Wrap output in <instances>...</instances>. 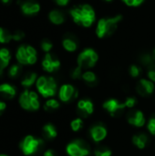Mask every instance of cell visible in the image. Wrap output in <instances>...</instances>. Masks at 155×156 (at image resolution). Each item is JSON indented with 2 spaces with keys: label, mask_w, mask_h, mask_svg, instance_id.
<instances>
[{
  "label": "cell",
  "mask_w": 155,
  "mask_h": 156,
  "mask_svg": "<svg viewBox=\"0 0 155 156\" xmlns=\"http://www.w3.org/2000/svg\"><path fill=\"white\" fill-rule=\"evenodd\" d=\"M69 15L72 21L82 27H90L96 21V12L89 4H81L71 7Z\"/></svg>",
  "instance_id": "1"
},
{
  "label": "cell",
  "mask_w": 155,
  "mask_h": 156,
  "mask_svg": "<svg viewBox=\"0 0 155 156\" xmlns=\"http://www.w3.org/2000/svg\"><path fill=\"white\" fill-rule=\"evenodd\" d=\"M122 20V15H116L109 17L100 18L96 25L95 33L99 38H106L111 37L118 29L119 24Z\"/></svg>",
  "instance_id": "2"
},
{
  "label": "cell",
  "mask_w": 155,
  "mask_h": 156,
  "mask_svg": "<svg viewBox=\"0 0 155 156\" xmlns=\"http://www.w3.org/2000/svg\"><path fill=\"white\" fill-rule=\"evenodd\" d=\"M16 58L21 65H33L37 60V52L30 45H21L16 50Z\"/></svg>",
  "instance_id": "3"
},
{
  "label": "cell",
  "mask_w": 155,
  "mask_h": 156,
  "mask_svg": "<svg viewBox=\"0 0 155 156\" xmlns=\"http://www.w3.org/2000/svg\"><path fill=\"white\" fill-rule=\"evenodd\" d=\"M36 86H37L38 92L44 98L53 97L56 94L57 88H58L55 79L52 77H47V76L39 77L37 80Z\"/></svg>",
  "instance_id": "4"
},
{
  "label": "cell",
  "mask_w": 155,
  "mask_h": 156,
  "mask_svg": "<svg viewBox=\"0 0 155 156\" xmlns=\"http://www.w3.org/2000/svg\"><path fill=\"white\" fill-rule=\"evenodd\" d=\"M99 60V54L91 48H84L77 58V64L82 69L93 68Z\"/></svg>",
  "instance_id": "5"
},
{
  "label": "cell",
  "mask_w": 155,
  "mask_h": 156,
  "mask_svg": "<svg viewBox=\"0 0 155 156\" xmlns=\"http://www.w3.org/2000/svg\"><path fill=\"white\" fill-rule=\"evenodd\" d=\"M19 147L25 155H32L40 151L43 147V141L34 136L28 135L23 139Z\"/></svg>",
  "instance_id": "6"
},
{
  "label": "cell",
  "mask_w": 155,
  "mask_h": 156,
  "mask_svg": "<svg viewBox=\"0 0 155 156\" xmlns=\"http://www.w3.org/2000/svg\"><path fill=\"white\" fill-rule=\"evenodd\" d=\"M19 104L24 110L30 112L38 110L40 106L37 94L35 91H30L27 90L21 93L19 97Z\"/></svg>",
  "instance_id": "7"
},
{
  "label": "cell",
  "mask_w": 155,
  "mask_h": 156,
  "mask_svg": "<svg viewBox=\"0 0 155 156\" xmlns=\"http://www.w3.org/2000/svg\"><path fill=\"white\" fill-rule=\"evenodd\" d=\"M69 156H88L90 154V146L83 140H75L69 143L66 147Z\"/></svg>",
  "instance_id": "8"
},
{
  "label": "cell",
  "mask_w": 155,
  "mask_h": 156,
  "mask_svg": "<svg viewBox=\"0 0 155 156\" xmlns=\"http://www.w3.org/2000/svg\"><path fill=\"white\" fill-rule=\"evenodd\" d=\"M42 68L45 71L48 73H53L60 68L59 59L52 53H46L42 60Z\"/></svg>",
  "instance_id": "9"
},
{
  "label": "cell",
  "mask_w": 155,
  "mask_h": 156,
  "mask_svg": "<svg viewBox=\"0 0 155 156\" xmlns=\"http://www.w3.org/2000/svg\"><path fill=\"white\" fill-rule=\"evenodd\" d=\"M79 41L77 36L71 32H67L62 38V47L68 52H75L79 48Z\"/></svg>",
  "instance_id": "10"
},
{
  "label": "cell",
  "mask_w": 155,
  "mask_h": 156,
  "mask_svg": "<svg viewBox=\"0 0 155 156\" xmlns=\"http://www.w3.org/2000/svg\"><path fill=\"white\" fill-rule=\"evenodd\" d=\"M78 96V91L71 84H63L58 90L59 100L63 102H69L73 98L75 99Z\"/></svg>",
  "instance_id": "11"
},
{
  "label": "cell",
  "mask_w": 155,
  "mask_h": 156,
  "mask_svg": "<svg viewBox=\"0 0 155 156\" xmlns=\"http://www.w3.org/2000/svg\"><path fill=\"white\" fill-rule=\"evenodd\" d=\"M103 108L112 116H116L121 113L125 108V103H122L115 99H110L103 103Z\"/></svg>",
  "instance_id": "12"
},
{
  "label": "cell",
  "mask_w": 155,
  "mask_h": 156,
  "mask_svg": "<svg viewBox=\"0 0 155 156\" xmlns=\"http://www.w3.org/2000/svg\"><path fill=\"white\" fill-rule=\"evenodd\" d=\"M21 11L26 16H34L40 11V5L36 0H26L20 4Z\"/></svg>",
  "instance_id": "13"
},
{
  "label": "cell",
  "mask_w": 155,
  "mask_h": 156,
  "mask_svg": "<svg viewBox=\"0 0 155 156\" xmlns=\"http://www.w3.org/2000/svg\"><path fill=\"white\" fill-rule=\"evenodd\" d=\"M108 134L107 129L101 124H96L90 129V135L93 142L100 143L103 141Z\"/></svg>",
  "instance_id": "14"
},
{
  "label": "cell",
  "mask_w": 155,
  "mask_h": 156,
  "mask_svg": "<svg viewBox=\"0 0 155 156\" xmlns=\"http://www.w3.org/2000/svg\"><path fill=\"white\" fill-rule=\"evenodd\" d=\"M79 114L81 118H86L89 115L92 114L94 112V105L90 100H80L77 105Z\"/></svg>",
  "instance_id": "15"
},
{
  "label": "cell",
  "mask_w": 155,
  "mask_h": 156,
  "mask_svg": "<svg viewBox=\"0 0 155 156\" xmlns=\"http://www.w3.org/2000/svg\"><path fill=\"white\" fill-rule=\"evenodd\" d=\"M154 82H153L149 79H141L137 85V90L142 96H147L152 94L154 91Z\"/></svg>",
  "instance_id": "16"
},
{
  "label": "cell",
  "mask_w": 155,
  "mask_h": 156,
  "mask_svg": "<svg viewBox=\"0 0 155 156\" xmlns=\"http://www.w3.org/2000/svg\"><path fill=\"white\" fill-rule=\"evenodd\" d=\"M128 122L135 127H143L145 125L146 120L144 117V114L141 111H136L133 112H131L128 115Z\"/></svg>",
  "instance_id": "17"
},
{
  "label": "cell",
  "mask_w": 155,
  "mask_h": 156,
  "mask_svg": "<svg viewBox=\"0 0 155 156\" xmlns=\"http://www.w3.org/2000/svg\"><path fill=\"white\" fill-rule=\"evenodd\" d=\"M48 19L52 24L56 26H59L65 23L66 15L63 11L59 9H53L48 14Z\"/></svg>",
  "instance_id": "18"
},
{
  "label": "cell",
  "mask_w": 155,
  "mask_h": 156,
  "mask_svg": "<svg viewBox=\"0 0 155 156\" xmlns=\"http://www.w3.org/2000/svg\"><path fill=\"white\" fill-rule=\"evenodd\" d=\"M0 95L6 100H11L16 95V90L11 84L4 83L0 85Z\"/></svg>",
  "instance_id": "19"
},
{
  "label": "cell",
  "mask_w": 155,
  "mask_h": 156,
  "mask_svg": "<svg viewBox=\"0 0 155 156\" xmlns=\"http://www.w3.org/2000/svg\"><path fill=\"white\" fill-rule=\"evenodd\" d=\"M11 59V53L7 48H0V75H2L4 69L9 65Z\"/></svg>",
  "instance_id": "20"
},
{
  "label": "cell",
  "mask_w": 155,
  "mask_h": 156,
  "mask_svg": "<svg viewBox=\"0 0 155 156\" xmlns=\"http://www.w3.org/2000/svg\"><path fill=\"white\" fill-rule=\"evenodd\" d=\"M42 134L43 136L47 139V140H52L54 138L57 137L58 135V132L56 127L51 124V123H48L46 124L43 129H42Z\"/></svg>",
  "instance_id": "21"
},
{
  "label": "cell",
  "mask_w": 155,
  "mask_h": 156,
  "mask_svg": "<svg viewBox=\"0 0 155 156\" xmlns=\"http://www.w3.org/2000/svg\"><path fill=\"white\" fill-rule=\"evenodd\" d=\"M133 144L139 149H144L148 144V136L145 133H139L132 137Z\"/></svg>",
  "instance_id": "22"
},
{
  "label": "cell",
  "mask_w": 155,
  "mask_h": 156,
  "mask_svg": "<svg viewBox=\"0 0 155 156\" xmlns=\"http://www.w3.org/2000/svg\"><path fill=\"white\" fill-rule=\"evenodd\" d=\"M37 74L35 72H27L22 79L21 84L25 88L31 87L35 82H37Z\"/></svg>",
  "instance_id": "23"
},
{
  "label": "cell",
  "mask_w": 155,
  "mask_h": 156,
  "mask_svg": "<svg viewBox=\"0 0 155 156\" xmlns=\"http://www.w3.org/2000/svg\"><path fill=\"white\" fill-rule=\"evenodd\" d=\"M81 79L89 85H95L97 82V76L91 70H86L82 73Z\"/></svg>",
  "instance_id": "24"
},
{
  "label": "cell",
  "mask_w": 155,
  "mask_h": 156,
  "mask_svg": "<svg viewBox=\"0 0 155 156\" xmlns=\"http://www.w3.org/2000/svg\"><path fill=\"white\" fill-rule=\"evenodd\" d=\"M13 39V33H10L7 29L0 27V43L8 44Z\"/></svg>",
  "instance_id": "25"
},
{
  "label": "cell",
  "mask_w": 155,
  "mask_h": 156,
  "mask_svg": "<svg viewBox=\"0 0 155 156\" xmlns=\"http://www.w3.org/2000/svg\"><path fill=\"white\" fill-rule=\"evenodd\" d=\"M22 72V67L21 64H14L9 68L8 70V76L12 79L17 78Z\"/></svg>",
  "instance_id": "26"
},
{
  "label": "cell",
  "mask_w": 155,
  "mask_h": 156,
  "mask_svg": "<svg viewBox=\"0 0 155 156\" xmlns=\"http://www.w3.org/2000/svg\"><path fill=\"white\" fill-rule=\"evenodd\" d=\"M59 107V102L55 100V99H49L46 101L45 105H44V109L47 112H52L57 110Z\"/></svg>",
  "instance_id": "27"
},
{
  "label": "cell",
  "mask_w": 155,
  "mask_h": 156,
  "mask_svg": "<svg viewBox=\"0 0 155 156\" xmlns=\"http://www.w3.org/2000/svg\"><path fill=\"white\" fill-rule=\"evenodd\" d=\"M111 149L106 146H100L94 151L95 156H111Z\"/></svg>",
  "instance_id": "28"
},
{
  "label": "cell",
  "mask_w": 155,
  "mask_h": 156,
  "mask_svg": "<svg viewBox=\"0 0 155 156\" xmlns=\"http://www.w3.org/2000/svg\"><path fill=\"white\" fill-rule=\"evenodd\" d=\"M40 48H41V49H42L44 52L49 53V52L51 51V49L53 48V43H52L49 39L44 38V39L41 41V43H40Z\"/></svg>",
  "instance_id": "29"
},
{
  "label": "cell",
  "mask_w": 155,
  "mask_h": 156,
  "mask_svg": "<svg viewBox=\"0 0 155 156\" xmlns=\"http://www.w3.org/2000/svg\"><path fill=\"white\" fill-rule=\"evenodd\" d=\"M83 125V122L81 118H77L74 119L71 122H70V128L73 132H78L82 128Z\"/></svg>",
  "instance_id": "30"
},
{
  "label": "cell",
  "mask_w": 155,
  "mask_h": 156,
  "mask_svg": "<svg viewBox=\"0 0 155 156\" xmlns=\"http://www.w3.org/2000/svg\"><path fill=\"white\" fill-rule=\"evenodd\" d=\"M127 6L131 7H137L143 4L144 0H122Z\"/></svg>",
  "instance_id": "31"
},
{
  "label": "cell",
  "mask_w": 155,
  "mask_h": 156,
  "mask_svg": "<svg viewBox=\"0 0 155 156\" xmlns=\"http://www.w3.org/2000/svg\"><path fill=\"white\" fill-rule=\"evenodd\" d=\"M129 73L132 78H137L141 74V68L137 65H132L129 69Z\"/></svg>",
  "instance_id": "32"
},
{
  "label": "cell",
  "mask_w": 155,
  "mask_h": 156,
  "mask_svg": "<svg viewBox=\"0 0 155 156\" xmlns=\"http://www.w3.org/2000/svg\"><path fill=\"white\" fill-rule=\"evenodd\" d=\"M82 69L79 66H77L75 69H72L71 71V78L74 79V80H78V79H80L81 76H82Z\"/></svg>",
  "instance_id": "33"
},
{
  "label": "cell",
  "mask_w": 155,
  "mask_h": 156,
  "mask_svg": "<svg viewBox=\"0 0 155 156\" xmlns=\"http://www.w3.org/2000/svg\"><path fill=\"white\" fill-rule=\"evenodd\" d=\"M147 76L150 80H152L153 82H155V64H153L152 66L148 67Z\"/></svg>",
  "instance_id": "34"
},
{
  "label": "cell",
  "mask_w": 155,
  "mask_h": 156,
  "mask_svg": "<svg viewBox=\"0 0 155 156\" xmlns=\"http://www.w3.org/2000/svg\"><path fill=\"white\" fill-rule=\"evenodd\" d=\"M147 128H148V131L150 132L151 134L155 135V116L149 120L148 124H147Z\"/></svg>",
  "instance_id": "35"
},
{
  "label": "cell",
  "mask_w": 155,
  "mask_h": 156,
  "mask_svg": "<svg viewBox=\"0 0 155 156\" xmlns=\"http://www.w3.org/2000/svg\"><path fill=\"white\" fill-rule=\"evenodd\" d=\"M136 102H137V101H136V99L134 97H129V98L126 99L124 103H125L126 108H133L135 106Z\"/></svg>",
  "instance_id": "36"
},
{
  "label": "cell",
  "mask_w": 155,
  "mask_h": 156,
  "mask_svg": "<svg viewBox=\"0 0 155 156\" xmlns=\"http://www.w3.org/2000/svg\"><path fill=\"white\" fill-rule=\"evenodd\" d=\"M25 37V33L21 30H16L15 33H13V40L20 41Z\"/></svg>",
  "instance_id": "37"
},
{
  "label": "cell",
  "mask_w": 155,
  "mask_h": 156,
  "mask_svg": "<svg viewBox=\"0 0 155 156\" xmlns=\"http://www.w3.org/2000/svg\"><path fill=\"white\" fill-rule=\"evenodd\" d=\"M70 0H54L55 4L58 6H67Z\"/></svg>",
  "instance_id": "38"
},
{
  "label": "cell",
  "mask_w": 155,
  "mask_h": 156,
  "mask_svg": "<svg viewBox=\"0 0 155 156\" xmlns=\"http://www.w3.org/2000/svg\"><path fill=\"white\" fill-rule=\"evenodd\" d=\"M43 156H56V153H55V151H54V150H52V149H48V150H47V151L44 153Z\"/></svg>",
  "instance_id": "39"
},
{
  "label": "cell",
  "mask_w": 155,
  "mask_h": 156,
  "mask_svg": "<svg viewBox=\"0 0 155 156\" xmlns=\"http://www.w3.org/2000/svg\"><path fill=\"white\" fill-rule=\"evenodd\" d=\"M5 109V103L0 101V114L4 112Z\"/></svg>",
  "instance_id": "40"
},
{
  "label": "cell",
  "mask_w": 155,
  "mask_h": 156,
  "mask_svg": "<svg viewBox=\"0 0 155 156\" xmlns=\"http://www.w3.org/2000/svg\"><path fill=\"white\" fill-rule=\"evenodd\" d=\"M10 1H11V0H1V2H2L3 4H8Z\"/></svg>",
  "instance_id": "41"
},
{
  "label": "cell",
  "mask_w": 155,
  "mask_h": 156,
  "mask_svg": "<svg viewBox=\"0 0 155 156\" xmlns=\"http://www.w3.org/2000/svg\"><path fill=\"white\" fill-rule=\"evenodd\" d=\"M103 1H105V2H108V3H109V2H112L113 0H103Z\"/></svg>",
  "instance_id": "42"
},
{
  "label": "cell",
  "mask_w": 155,
  "mask_h": 156,
  "mask_svg": "<svg viewBox=\"0 0 155 156\" xmlns=\"http://www.w3.org/2000/svg\"><path fill=\"white\" fill-rule=\"evenodd\" d=\"M153 58H154V59H155V48H154V50H153Z\"/></svg>",
  "instance_id": "43"
},
{
  "label": "cell",
  "mask_w": 155,
  "mask_h": 156,
  "mask_svg": "<svg viewBox=\"0 0 155 156\" xmlns=\"http://www.w3.org/2000/svg\"><path fill=\"white\" fill-rule=\"evenodd\" d=\"M0 156H8V155H5V154H0Z\"/></svg>",
  "instance_id": "44"
}]
</instances>
